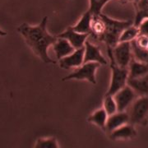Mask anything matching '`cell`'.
Masks as SVG:
<instances>
[{
    "mask_svg": "<svg viewBox=\"0 0 148 148\" xmlns=\"http://www.w3.org/2000/svg\"><path fill=\"white\" fill-rule=\"evenodd\" d=\"M47 22L48 17L45 16L36 26L22 23L17 27V32L22 36L27 45L45 64H55V61L49 55V49L53 46L58 37L48 32Z\"/></svg>",
    "mask_w": 148,
    "mask_h": 148,
    "instance_id": "obj_1",
    "label": "cell"
},
{
    "mask_svg": "<svg viewBox=\"0 0 148 148\" xmlns=\"http://www.w3.org/2000/svg\"><path fill=\"white\" fill-rule=\"evenodd\" d=\"M101 18L105 22V32L100 38L99 41L104 42L107 47L114 48L119 42L121 32L128 26L132 25L129 21H118L112 19L101 12Z\"/></svg>",
    "mask_w": 148,
    "mask_h": 148,
    "instance_id": "obj_2",
    "label": "cell"
},
{
    "mask_svg": "<svg viewBox=\"0 0 148 148\" xmlns=\"http://www.w3.org/2000/svg\"><path fill=\"white\" fill-rule=\"evenodd\" d=\"M107 53L110 62L111 80L110 84L106 94L114 95L117 91H119L127 85L128 79V70L127 69L121 68L117 65L113 58L112 48L107 47Z\"/></svg>",
    "mask_w": 148,
    "mask_h": 148,
    "instance_id": "obj_3",
    "label": "cell"
},
{
    "mask_svg": "<svg viewBox=\"0 0 148 148\" xmlns=\"http://www.w3.org/2000/svg\"><path fill=\"white\" fill-rule=\"evenodd\" d=\"M129 123L132 124H144L148 118V95H142L134 100L128 113Z\"/></svg>",
    "mask_w": 148,
    "mask_h": 148,
    "instance_id": "obj_4",
    "label": "cell"
},
{
    "mask_svg": "<svg viewBox=\"0 0 148 148\" xmlns=\"http://www.w3.org/2000/svg\"><path fill=\"white\" fill-rule=\"evenodd\" d=\"M100 66L101 64L94 62L83 63V64L77 68V69L72 73L69 74L68 76H65L62 80L64 82L70 81V80H86L88 81L90 83L95 84L96 83L95 73Z\"/></svg>",
    "mask_w": 148,
    "mask_h": 148,
    "instance_id": "obj_5",
    "label": "cell"
},
{
    "mask_svg": "<svg viewBox=\"0 0 148 148\" xmlns=\"http://www.w3.org/2000/svg\"><path fill=\"white\" fill-rule=\"evenodd\" d=\"M112 54L118 66L127 69L132 58L131 42H119L112 48Z\"/></svg>",
    "mask_w": 148,
    "mask_h": 148,
    "instance_id": "obj_6",
    "label": "cell"
},
{
    "mask_svg": "<svg viewBox=\"0 0 148 148\" xmlns=\"http://www.w3.org/2000/svg\"><path fill=\"white\" fill-rule=\"evenodd\" d=\"M137 94L132 88L126 85L122 89L117 91L114 95V98L116 101L118 111H125L127 107L132 105L136 98Z\"/></svg>",
    "mask_w": 148,
    "mask_h": 148,
    "instance_id": "obj_7",
    "label": "cell"
},
{
    "mask_svg": "<svg viewBox=\"0 0 148 148\" xmlns=\"http://www.w3.org/2000/svg\"><path fill=\"white\" fill-rule=\"evenodd\" d=\"M85 47L75 49L69 55L58 60V65L63 69H77L84 63Z\"/></svg>",
    "mask_w": 148,
    "mask_h": 148,
    "instance_id": "obj_8",
    "label": "cell"
},
{
    "mask_svg": "<svg viewBox=\"0 0 148 148\" xmlns=\"http://www.w3.org/2000/svg\"><path fill=\"white\" fill-rule=\"evenodd\" d=\"M57 36L66 39L73 46L74 49H77L84 47L85 42L86 41L87 38L90 36V35L79 33L74 31L71 27H69L64 32L58 34Z\"/></svg>",
    "mask_w": 148,
    "mask_h": 148,
    "instance_id": "obj_9",
    "label": "cell"
},
{
    "mask_svg": "<svg viewBox=\"0 0 148 148\" xmlns=\"http://www.w3.org/2000/svg\"><path fill=\"white\" fill-rule=\"evenodd\" d=\"M84 47V63L94 62V63H98L101 65L107 64V60L102 54L101 49L98 46L86 40L85 42Z\"/></svg>",
    "mask_w": 148,
    "mask_h": 148,
    "instance_id": "obj_10",
    "label": "cell"
},
{
    "mask_svg": "<svg viewBox=\"0 0 148 148\" xmlns=\"http://www.w3.org/2000/svg\"><path fill=\"white\" fill-rule=\"evenodd\" d=\"M127 123H129L128 113L126 111H118L115 114L108 116L106 122V131L111 132Z\"/></svg>",
    "mask_w": 148,
    "mask_h": 148,
    "instance_id": "obj_11",
    "label": "cell"
},
{
    "mask_svg": "<svg viewBox=\"0 0 148 148\" xmlns=\"http://www.w3.org/2000/svg\"><path fill=\"white\" fill-rule=\"evenodd\" d=\"M127 85L139 96L148 95V74L136 78H128Z\"/></svg>",
    "mask_w": 148,
    "mask_h": 148,
    "instance_id": "obj_12",
    "label": "cell"
},
{
    "mask_svg": "<svg viewBox=\"0 0 148 148\" xmlns=\"http://www.w3.org/2000/svg\"><path fill=\"white\" fill-rule=\"evenodd\" d=\"M52 47L58 60L68 56L75 50L73 46L66 39L60 38V37H58L57 40L53 44Z\"/></svg>",
    "mask_w": 148,
    "mask_h": 148,
    "instance_id": "obj_13",
    "label": "cell"
},
{
    "mask_svg": "<svg viewBox=\"0 0 148 148\" xmlns=\"http://www.w3.org/2000/svg\"><path fill=\"white\" fill-rule=\"evenodd\" d=\"M111 138L113 140H123V139H131L136 137L137 132L133 127V124L127 123L121 127L110 132Z\"/></svg>",
    "mask_w": 148,
    "mask_h": 148,
    "instance_id": "obj_14",
    "label": "cell"
},
{
    "mask_svg": "<svg viewBox=\"0 0 148 148\" xmlns=\"http://www.w3.org/2000/svg\"><path fill=\"white\" fill-rule=\"evenodd\" d=\"M127 70L128 78H136L139 77H143L148 74V64L139 62L132 58L127 67Z\"/></svg>",
    "mask_w": 148,
    "mask_h": 148,
    "instance_id": "obj_15",
    "label": "cell"
},
{
    "mask_svg": "<svg viewBox=\"0 0 148 148\" xmlns=\"http://www.w3.org/2000/svg\"><path fill=\"white\" fill-rule=\"evenodd\" d=\"M91 19H92V15L89 11H87L81 16L79 21L71 27L74 31L79 33L90 35V28H91Z\"/></svg>",
    "mask_w": 148,
    "mask_h": 148,
    "instance_id": "obj_16",
    "label": "cell"
},
{
    "mask_svg": "<svg viewBox=\"0 0 148 148\" xmlns=\"http://www.w3.org/2000/svg\"><path fill=\"white\" fill-rule=\"evenodd\" d=\"M105 32V22L101 18V15H92L91 28L90 36L96 40H99Z\"/></svg>",
    "mask_w": 148,
    "mask_h": 148,
    "instance_id": "obj_17",
    "label": "cell"
},
{
    "mask_svg": "<svg viewBox=\"0 0 148 148\" xmlns=\"http://www.w3.org/2000/svg\"><path fill=\"white\" fill-rule=\"evenodd\" d=\"M107 119H108L107 113L104 110V108H101L94 111L87 119V121L101 127L103 130H106Z\"/></svg>",
    "mask_w": 148,
    "mask_h": 148,
    "instance_id": "obj_18",
    "label": "cell"
},
{
    "mask_svg": "<svg viewBox=\"0 0 148 148\" xmlns=\"http://www.w3.org/2000/svg\"><path fill=\"white\" fill-rule=\"evenodd\" d=\"M138 35H139L138 27L132 24L126 27L121 32L119 38V42H131L138 36Z\"/></svg>",
    "mask_w": 148,
    "mask_h": 148,
    "instance_id": "obj_19",
    "label": "cell"
},
{
    "mask_svg": "<svg viewBox=\"0 0 148 148\" xmlns=\"http://www.w3.org/2000/svg\"><path fill=\"white\" fill-rule=\"evenodd\" d=\"M132 58L139 62L148 64V49L140 48L136 45L134 40L131 41Z\"/></svg>",
    "mask_w": 148,
    "mask_h": 148,
    "instance_id": "obj_20",
    "label": "cell"
},
{
    "mask_svg": "<svg viewBox=\"0 0 148 148\" xmlns=\"http://www.w3.org/2000/svg\"><path fill=\"white\" fill-rule=\"evenodd\" d=\"M103 108L107 113L108 116L112 115L118 112V107H117L116 101L114 98V95L106 94V96L103 101Z\"/></svg>",
    "mask_w": 148,
    "mask_h": 148,
    "instance_id": "obj_21",
    "label": "cell"
},
{
    "mask_svg": "<svg viewBox=\"0 0 148 148\" xmlns=\"http://www.w3.org/2000/svg\"><path fill=\"white\" fill-rule=\"evenodd\" d=\"M57 139L53 137L50 138H40L37 139L34 147L36 148H58L59 147Z\"/></svg>",
    "mask_w": 148,
    "mask_h": 148,
    "instance_id": "obj_22",
    "label": "cell"
},
{
    "mask_svg": "<svg viewBox=\"0 0 148 148\" xmlns=\"http://www.w3.org/2000/svg\"><path fill=\"white\" fill-rule=\"evenodd\" d=\"M111 0H89V12L91 15H100L103 8Z\"/></svg>",
    "mask_w": 148,
    "mask_h": 148,
    "instance_id": "obj_23",
    "label": "cell"
},
{
    "mask_svg": "<svg viewBox=\"0 0 148 148\" xmlns=\"http://www.w3.org/2000/svg\"><path fill=\"white\" fill-rule=\"evenodd\" d=\"M139 35H143L148 37V16L144 17L138 25Z\"/></svg>",
    "mask_w": 148,
    "mask_h": 148,
    "instance_id": "obj_24",
    "label": "cell"
},
{
    "mask_svg": "<svg viewBox=\"0 0 148 148\" xmlns=\"http://www.w3.org/2000/svg\"><path fill=\"white\" fill-rule=\"evenodd\" d=\"M136 45L143 49H147L148 46V37L143 35H138V36L134 40Z\"/></svg>",
    "mask_w": 148,
    "mask_h": 148,
    "instance_id": "obj_25",
    "label": "cell"
},
{
    "mask_svg": "<svg viewBox=\"0 0 148 148\" xmlns=\"http://www.w3.org/2000/svg\"><path fill=\"white\" fill-rule=\"evenodd\" d=\"M6 35H7V33L4 31H3V30L0 29V36H4Z\"/></svg>",
    "mask_w": 148,
    "mask_h": 148,
    "instance_id": "obj_26",
    "label": "cell"
},
{
    "mask_svg": "<svg viewBox=\"0 0 148 148\" xmlns=\"http://www.w3.org/2000/svg\"><path fill=\"white\" fill-rule=\"evenodd\" d=\"M119 1H121L122 3H127V2L130 1V0H119Z\"/></svg>",
    "mask_w": 148,
    "mask_h": 148,
    "instance_id": "obj_27",
    "label": "cell"
},
{
    "mask_svg": "<svg viewBox=\"0 0 148 148\" xmlns=\"http://www.w3.org/2000/svg\"><path fill=\"white\" fill-rule=\"evenodd\" d=\"M132 1H133V2H134L135 3H138V1H139V0H132Z\"/></svg>",
    "mask_w": 148,
    "mask_h": 148,
    "instance_id": "obj_28",
    "label": "cell"
},
{
    "mask_svg": "<svg viewBox=\"0 0 148 148\" xmlns=\"http://www.w3.org/2000/svg\"><path fill=\"white\" fill-rule=\"evenodd\" d=\"M147 49H148V46H147Z\"/></svg>",
    "mask_w": 148,
    "mask_h": 148,
    "instance_id": "obj_29",
    "label": "cell"
}]
</instances>
